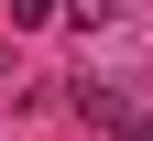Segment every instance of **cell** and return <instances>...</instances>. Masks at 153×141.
I'll list each match as a JSON object with an SVG mask.
<instances>
[{
	"label": "cell",
	"instance_id": "2",
	"mask_svg": "<svg viewBox=\"0 0 153 141\" xmlns=\"http://www.w3.org/2000/svg\"><path fill=\"white\" fill-rule=\"evenodd\" d=\"M109 11H120V0H55V22H88V33H99Z\"/></svg>",
	"mask_w": 153,
	"mask_h": 141
},
{
	"label": "cell",
	"instance_id": "1",
	"mask_svg": "<svg viewBox=\"0 0 153 141\" xmlns=\"http://www.w3.org/2000/svg\"><path fill=\"white\" fill-rule=\"evenodd\" d=\"M76 119H99V130H120V119H131V98L109 87V76H76Z\"/></svg>",
	"mask_w": 153,
	"mask_h": 141
}]
</instances>
